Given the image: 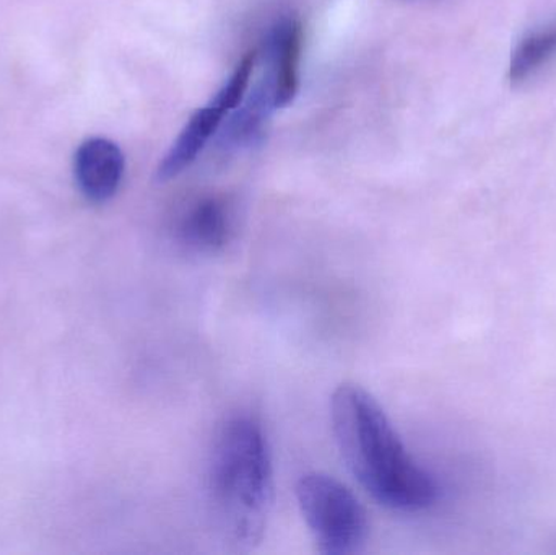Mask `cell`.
<instances>
[{
  "label": "cell",
  "instance_id": "cell-1",
  "mask_svg": "<svg viewBox=\"0 0 556 555\" xmlns=\"http://www.w3.org/2000/svg\"><path fill=\"white\" fill-rule=\"evenodd\" d=\"M330 419L340 455L353 478L392 510L418 512L438 499V484L405 449L378 401L355 383L330 398Z\"/></svg>",
  "mask_w": 556,
  "mask_h": 555
},
{
  "label": "cell",
  "instance_id": "cell-2",
  "mask_svg": "<svg viewBox=\"0 0 556 555\" xmlns=\"http://www.w3.org/2000/svg\"><path fill=\"white\" fill-rule=\"evenodd\" d=\"M212 501L222 528L238 546L260 543L273 505V459L263 427L251 416L222 426L212 452Z\"/></svg>",
  "mask_w": 556,
  "mask_h": 555
},
{
  "label": "cell",
  "instance_id": "cell-3",
  "mask_svg": "<svg viewBox=\"0 0 556 555\" xmlns=\"http://www.w3.org/2000/svg\"><path fill=\"white\" fill-rule=\"evenodd\" d=\"M296 499L320 554L352 555L363 550L368 517L342 482L326 472H307L298 481Z\"/></svg>",
  "mask_w": 556,
  "mask_h": 555
},
{
  "label": "cell",
  "instance_id": "cell-4",
  "mask_svg": "<svg viewBox=\"0 0 556 555\" xmlns=\"http://www.w3.org/2000/svg\"><path fill=\"white\" fill-rule=\"evenodd\" d=\"M256 61V52L244 55L233 74L225 81L224 87L212 98L211 103L192 113L179 133L178 139L169 147L156 168V179L160 182L169 181L181 175L198 160L204 147L217 136L225 117L247 97Z\"/></svg>",
  "mask_w": 556,
  "mask_h": 555
},
{
  "label": "cell",
  "instance_id": "cell-5",
  "mask_svg": "<svg viewBox=\"0 0 556 555\" xmlns=\"http://www.w3.org/2000/svg\"><path fill=\"white\" fill-rule=\"evenodd\" d=\"M235 231V207L220 194L202 195L186 205L176 222V235L189 250L217 253Z\"/></svg>",
  "mask_w": 556,
  "mask_h": 555
},
{
  "label": "cell",
  "instance_id": "cell-6",
  "mask_svg": "<svg viewBox=\"0 0 556 555\" xmlns=\"http://www.w3.org/2000/svg\"><path fill=\"white\" fill-rule=\"evenodd\" d=\"M124 169L126 159L123 150L106 137H91L75 152V181L81 194L94 204H103L116 195Z\"/></svg>",
  "mask_w": 556,
  "mask_h": 555
},
{
  "label": "cell",
  "instance_id": "cell-7",
  "mask_svg": "<svg viewBox=\"0 0 556 555\" xmlns=\"http://www.w3.org/2000/svg\"><path fill=\"white\" fill-rule=\"evenodd\" d=\"M277 108L273 80L264 74L253 91L243 98L222 124L217 133V146L225 152H237L253 146L263 136L264 127Z\"/></svg>",
  "mask_w": 556,
  "mask_h": 555
},
{
  "label": "cell",
  "instance_id": "cell-8",
  "mask_svg": "<svg viewBox=\"0 0 556 555\" xmlns=\"http://www.w3.org/2000/svg\"><path fill=\"white\" fill-rule=\"evenodd\" d=\"M303 51V26L300 20L283 18L270 29L266 42L267 71L276 90L277 106L293 101L300 85V61Z\"/></svg>",
  "mask_w": 556,
  "mask_h": 555
},
{
  "label": "cell",
  "instance_id": "cell-9",
  "mask_svg": "<svg viewBox=\"0 0 556 555\" xmlns=\"http://www.w3.org/2000/svg\"><path fill=\"white\" fill-rule=\"evenodd\" d=\"M556 55V23L526 36L515 49L509 62V80L522 84L526 78L541 71Z\"/></svg>",
  "mask_w": 556,
  "mask_h": 555
}]
</instances>
